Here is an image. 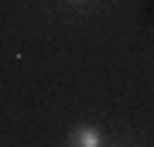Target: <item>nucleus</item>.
I'll return each mask as SVG.
<instances>
[{
	"instance_id": "nucleus-1",
	"label": "nucleus",
	"mask_w": 154,
	"mask_h": 147,
	"mask_svg": "<svg viewBox=\"0 0 154 147\" xmlns=\"http://www.w3.org/2000/svg\"><path fill=\"white\" fill-rule=\"evenodd\" d=\"M65 144L69 147H106L110 137H106V130L96 127V123H75L65 133Z\"/></svg>"
},
{
	"instance_id": "nucleus-2",
	"label": "nucleus",
	"mask_w": 154,
	"mask_h": 147,
	"mask_svg": "<svg viewBox=\"0 0 154 147\" xmlns=\"http://www.w3.org/2000/svg\"><path fill=\"white\" fill-rule=\"evenodd\" d=\"M69 7H86V4H93V0H65Z\"/></svg>"
}]
</instances>
